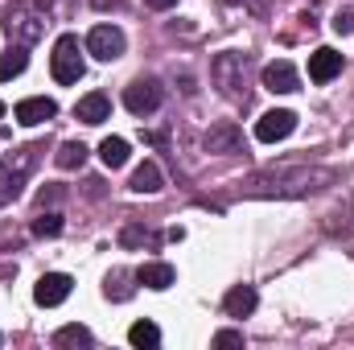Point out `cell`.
<instances>
[{
	"instance_id": "17",
	"label": "cell",
	"mask_w": 354,
	"mask_h": 350,
	"mask_svg": "<svg viewBox=\"0 0 354 350\" xmlns=\"http://www.w3.org/2000/svg\"><path fill=\"white\" fill-rule=\"evenodd\" d=\"M128 153H132V149H128V140H124V136H107V140L99 145V157H103V165H107V169L128 165Z\"/></svg>"
},
{
	"instance_id": "29",
	"label": "cell",
	"mask_w": 354,
	"mask_h": 350,
	"mask_svg": "<svg viewBox=\"0 0 354 350\" xmlns=\"http://www.w3.org/2000/svg\"><path fill=\"white\" fill-rule=\"evenodd\" d=\"M0 276L8 280V276H17V264H0Z\"/></svg>"
},
{
	"instance_id": "1",
	"label": "cell",
	"mask_w": 354,
	"mask_h": 350,
	"mask_svg": "<svg viewBox=\"0 0 354 350\" xmlns=\"http://www.w3.org/2000/svg\"><path fill=\"white\" fill-rule=\"evenodd\" d=\"M54 17V4L50 0H12L4 12H0V29L8 33L12 46H33L46 37V25Z\"/></svg>"
},
{
	"instance_id": "19",
	"label": "cell",
	"mask_w": 354,
	"mask_h": 350,
	"mask_svg": "<svg viewBox=\"0 0 354 350\" xmlns=\"http://www.w3.org/2000/svg\"><path fill=\"white\" fill-rule=\"evenodd\" d=\"M161 181H165L161 169H157L153 161H145V165H136V174H132V190H136V194H157Z\"/></svg>"
},
{
	"instance_id": "11",
	"label": "cell",
	"mask_w": 354,
	"mask_h": 350,
	"mask_svg": "<svg viewBox=\"0 0 354 350\" xmlns=\"http://www.w3.org/2000/svg\"><path fill=\"white\" fill-rule=\"evenodd\" d=\"M264 87L272 91V95H292V91L301 87V75H297V66L292 62H268L264 66Z\"/></svg>"
},
{
	"instance_id": "23",
	"label": "cell",
	"mask_w": 354,
	"mask_h": 350,
	"mask_svg": "<svg viewBox=\"0 0 354 350\" xmlns=\"http://www.w3.org/2000/svg\"><path fill=\"white\" fill-rule=\"evenodd\" d=\"M58 231H62V214H54V210L46 214V210H41V214L33 219V235H41V239H50V235H58Z\"/></svg>"
},
{
	"instance_id": "2",
	"label": "cell",
	"mask_w": 354,
	"mask_h": 350,
	"mask_svg": "<svg viewBox=\"0 0 354 350\" xmlns=\"http://www.w3.org/2000/svg\"><path fill=\"white\" fill-rule=\"evenodd\" d=\"M330 181L326 169H272V174H256L252 181H243L248 194H309L322 190Z\"/></svg>"
},
{
	"instance_id": "5",
	"label": "cell",
	"mask_w": 354,
	"mask_h": 350,
	"mask_svg": "<svg viewBox=\"0 0 354 350\" xmlns=\"http://www.w3.org/2000/svg\"><path fill=\"white\" fill-rule=\"evenodd\" d=\"M50 71H54V79L62 83V87H71V83H79L83 79V54H79V37L75 33H62L58 37V46H54V54H50Z\"/></svg>"
},
{
	"instance_id": "10",
	"label": "cell",
	"mask_w": 354,
	"mask_h": 350,
	"mask_svg": "<svg viewBox=\"0 0 354 350\" xmlns=\"http://www.w3.org/2000/svg\"><path fill=\"white\" fill-rule=\"evenodd\" d=\"M12 116H17V124L37 128V124H46V120H54V116H58V103H54V99H46V95H33V99H21V103L12 107Z\"/></svg>"
},
{
	"instance_id": "15",
	"label": "cell",
	"mask_w": 354,
	"mask_h": 350,
	"mask_svg": "<svg viewBox=\"0 0 354 350\" xmlns=\"http://www.w3.org/2000/svg\"><path fill=\"white\" fill-rule=\"evenodd\" d=\"M256 301H260V297H256V288H252V284H235V288L227 293L223 309H227L231 317H248V313L256 309Z\"/></svg>"
},
{
	"instance_id": "14",
	"label": "cell",
	"mask_w": 354,
	"mask_h": 350,
	"mask_svg": "<svg viewBox=\"0 0 354 350\" xmlns=\"http://www.w3.org/2000/svg\"><path fill=\"white\" fill-rule=\"evenodd\" d=\"M75 116H79L83 124H103V120L111 116V99H107L103 91H91V95H83V99L75 103Z\"/></svg>"
},
{
	"instance_id": "4",
	"label": "cell",
	"mask_w": 354,
	"mask_h": 350,
	"mask_svg": "<svg viewBox=\"0 0 354 350\" xmlns=\"http://www.w3.org/2000/svg\"><path fill=\"white\" fill-rule=\"evenodd\" d=\"M210 79L227 99H248V54H218Z\"/></svg>"
},
{
	"instance_id": "24",
	"label": "cell",
	"mask_w": 354,
	"mask_h": 350,
	"mask_svg": "<svg viewBox=\"0 0 354 350\" xmlns=\"http://www.w3.org/2000/svg\"><path fill=\"white\" fill-rule=\"evenodd\" d=\"M124 280H128V272H111V276H107V284H103V293H107V297H115V301H128V297H132V288H128Z\"/></svg>"
},
{
	"instance_id": "3",
	"label": "cell",
	"mask_w": 354,
	"mask_h": 350,
	"mask_svg": "<svg viewBox=\"0 0 354 350\" xmlns=\"http://www.w3.org/2000/svg\"><path fill=\"white\" fill-rule=\"evenodd\" d=\"M37 153H41L37 145H21V149H12V153L0 161V206L21 194V185L29 181L33 165H37Z\"/></svg>"
},
{
	"instance_id": "22",
	"label": "cell",
	"mask_w": 354,
	"mask_h": 350,
	"mask_svg": "<svg viewBox=\"0 0 354 350\" xmlns=\"http://www.w3.org/2000/svg\"><path fill=\"white\" fill-rule=\"evenodd\" d=\"M54 347H91V330L87 326H62L54 334Z\"/></svg>"
},
{
	"instance_id": "25",
	"label": "cell",
	"mask_w": 354,
	"mask_h": 350,
	"mask_svg": "<svg viewBox=\"0 0 354 350\" xmlns=\"http://www.w3.org/2000/svg\"><path fill=\"white\" fill-rule=\"evenodd\" d=\"M351 29H354V4H346V8H338V12H334V33H338V37H346Z\"/></svg>"
},
{
	"instance_id": "27",
	"label": "cell",
	"mask_w": 354,
	"mask_h": 350,
	"mask_svg": "<svg viewBox=\"0 0 354 350\" xmlns=\"http://www.w3.org/2000/svg\"><path fill=\"white\" fill-rule=\"evenodd\" d=\"M214 347H243V334H235V330H218V334H214Z\"/></svg>"
},
{
	"instance_id": "26",
	"label": "cell",
	"mask_w": 354,
	"mask_h": 350,
	"mask_svg": "<svg viewBox=\"0 0 354 350\" xmlns=\"http://www.w3.org/2000/svg\"><path fill=\"white\" fill-rule=\"evenodd\" d=\"M140 239H149V231H145V227H128V231L120 235V243H124V248H136Z\"/></svg>"
},
{
	"instance_id": "9",
	"label": "cell",
	"mask_w": 354,
	"mask_h": 350,
	"mask_svg": "<svg viewBox=\"0 0 354 350\" xmlns=\"http://www.w3.org/2000/svg\"><path fill=\"white\" fill-rule=\"evenodd\" d=\"M292 128H297V116L284 111V107H276V111H264V116H260V124H256V140L276 145V140L292 136Z\"/></svg>"
},
{
	"instance_id": "20",
	"label": "cell",
	"mask_w": 354,
	"mask_h": 350,
	"mask_svg": "<svg viewBox=\"0 0 354 350\" xmlns=\"http://www.w3.org/2000/svg\"><path fill=\"white\" fill-rule=\"evenodd\" d=\"M128 342L140 347V350H153V347H161V330H157L153 322H136V326L128 330Z\"/></svg>"
},
{
	"instance_id": "8",
	"label": "cell",
	"mask_w": 354,
	"mask_h": 350,
	"mask_svg": "<svg viewBox=\"0 0 354 350\" xmlns=\"http://www.w3.org/2000/svg\"><path fill=\"white\" fill-rule=\"evenodd\" d=\"M71 288H75V280H71L66 272H46V276L37 280V288H33V301L46 305V309H54V305H62V301L71 297Z\"/></svg>"
},
{
	"instance_id": "12",
	"label": "cell",
	"mask_w": 354,
	"mask_h": 350,
	"mask_svg": "<svg viewBox=\"0 0 354 350\" xmlns=\"http://www.w3.org/2000/svg\"><path fill=\"white\" fill-rule=\"evenodd\" d=\"M334 75H342V54L330 50V46L313 50V54H309V79H313V83H330Z\"/></svg>"
},
{
	"instance_id": "16",
	"label": "cell",
	"mask_w": 354,
	"mask_h": 350,
	"mask_svg": "<svg viewBox=\"0 0 354 350\" xmlns=\"http://www.w3.org/2000/svg\"><path fill=\"white\" fill-rule=\"evenodd\" d=\"M136 280H140V284H145V288H157V293H165V288H169V284H174V268H169V264H145V268H140V272H136Z\"/></svg>"
},
{
	"instance_id": "18",
	"label": "cell",
	"mask_w": 354,
	"mask_h": 350,
	"mask_svg": "<svg viewBox=\"0 0 354 350\" xmlns=\"http://www.w3.org/2000/svg\"><path fill=\"white\" fill-rule=\"evenodd\" d=\"M25 66H29V54H25V46H8V54H0V83L17 79Z\"/></svg>"
},
{
	"instance_id": "30",
	"label": "cell",
	"mask_w": 354,
	"mask_h": 350,
	"mask_svg": "<svg viewBox=\"0 0 354 350\" xmlns=\"http://www.w3.org/2000/svg\"><path fill=\"white\" fill-rule=\"evenodd\" d=\"M149 4H153V8H174L177 0H149Z\"/></svg>"
},
{
	"instance_id": "28",
	"label": "cell",
	"mask_w": 354,
	"mask_h": 350,
	"mask_svg": "<svg viewBox=\"0 0 354 350\" xmlns=\"http://www.w3.org/2000/svg\"><path fill=\"white\" fill-rule=\"evenodd\" d=\"M58 198H62V190H41V206L46 202H58Z\"/></svg>"
},
{
	"instance_id": "6",
	"label": "cell",
	"mask_w": 354,
	"mask_h": 350,
	"mask_svg": "<svg viewBox=\"0 0 354 350\" xmlns=\"http://www.w3.org/2000/svg\"><path fill=\"white\" fill-rule=\"evenodd\" d=\"M161 99H165V91L157 79H136L132 87L124 91V107L132 111V116H153L157 107H161Z\"/></svg>"
},
{
	"instance_id": "13",
	"label": "cell",
	"mask_w": 354,
	"mask_h": 350,
	"mask_svg": "<svg viewBox=\"0 0 354 350\" xmlns=\"http://www.w3.org/2000/svg\"><path fill=\"white\" fill-rule=\"evenodd\" d=\"M206 149H210V153H223V157H227V153H239V149H243V132H239L231 120H223V124H214V128L206 132Z\"/></svg>"
},
{
	"instance_id": "7",
	"label": "cell",
	"mask_w": 354,
	"mask_h": 350,
	"mask_svg": "<svg viewBox=\"0 0 354 350\" xmlns=\"http://www.w3.org/2000/svg\"><path fill=\"white\" fill-rule=\"evenodd\" d=\"M87 50L99 58V62H115L124 54V33L115 25H95L87 33Z\"/></svg>"
},
{
	"instance_id": "21",
	"label": "cell",
	"mask_w": 354,
	"mask_h": 350,
	"mask_svg": "<svg viewBox=\"0 0 354 350\" xmlns=\"http://www.w3.org/2000/svg\"><path fill=\"white\" fill-rule=\"evenodd\" d=\"M58 169H83V161H87V145H79V140H66L62 149H58Z\"/></svg>"
},
{
	"instance_id": "31",
	"label": "cell",
	"mask_w": 354,
	"mask_h": 350,
	"mask_svg": "<svg viewBox=\"0 0 354 350\" xmlns=\"http://www.w3.org/2000/svg\"><path fill=\"white\" fill-rule=\"evenodd\" d=\"M0 116H4V103H0Z\"/></svg>"
}]
</instances>
